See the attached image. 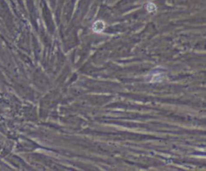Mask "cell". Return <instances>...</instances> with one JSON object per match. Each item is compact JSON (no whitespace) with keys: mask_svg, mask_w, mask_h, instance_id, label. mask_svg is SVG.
Wrapping results in <instances>:
<instances>
[{"mask_svg":"<svg viewBox=\"0 0 206 171\" xmlns=\"http://www.w3.org/2000/svg\"><path fill=\"white\" fill-rule=\"evenodd\" d=\"M104 28H105V24L102 21H97L93 26V30L95 32H101Z\"/></svg>","mask_w":206,"mask_h":171,"instance_id":"obj_1","label":"cell"}]
</instances>
